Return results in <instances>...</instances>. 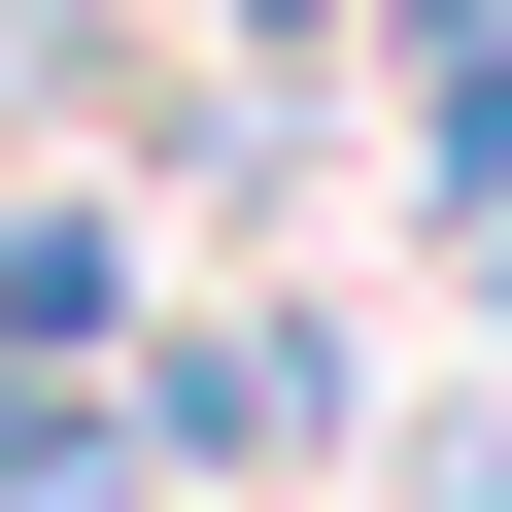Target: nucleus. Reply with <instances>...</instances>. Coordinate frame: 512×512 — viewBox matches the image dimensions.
<instances>
[{
    "label": "nucleus",
    "instance_id": "obj_1",
    "mask_svg": "<svg viewBox=\"0 0 512 512\" xmlns=\"http://www.w3.org/2000/svg\"><path fill=\"white\" fill-rule=\"evenodd\" d=\"M137 444L239 512V478H342V342L308 308H137Z\"/></svg>",
    "mask_w": 512,
    "mask_h": 512
},
{
    "label": "nucleus",
    "instance_id": "obj_2",
    "mask_svg": "<svg viewBox=\"0 0 512 512\" xmlns=\"http://www.w3.org/2000/svg\"><path fill=\"white\" fill-rule=\"evenodd\" d=\"M137 308H171V274H137V205L0 137V376H137Z\"/></svg>",
    "mask_w": 512,
    "mask_h": 512
},
{
    "label": "nucleus",
    "instance_id": "obj_3",
    "mask_svg": "<svg viewBox=\"0 0 512 512\" xmlns=\"http://www.w3.org/2000/svg\"><path fill=\"white\" fill-rule=\"evenodd\" d=\"M376 137H410V205H444V239L512 205V0H444V35H376Z\"/></svg>",
    "mask_w": 512,
    "mask_h": 512
},
{
    "label": "nucleus",
    "instance_id": "obj_4",
    "mask_svg": "<svg viewBox=\"0 0 512 512\" xmlns=\"http://www.w3.org/2000/svg\"><path fill=\"white\" fill-rule=\"evenodd\" d=\"M410 512H512V410H410Z\"/></svg>",
    "mask_w": 512,
    "mask_h": 512
},
{
    "label": "nucleus",
    "instance_id": "obj_5",
    "mask_svg": "<svg viewBox=\"0 0 512 512\" xmlns=\"http://www.w3.org/2000/svg\"><path fill=\"white\" fill-rule=\"evenodd\" d=\"M478 342H512V205H478Z\"/></svg>",
    "mask_w": 512,
    "mask_h": 512
}]
</instances>
